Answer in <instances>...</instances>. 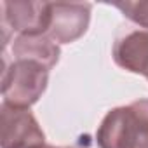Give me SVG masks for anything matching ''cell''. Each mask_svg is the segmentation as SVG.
Masks as SVG:
<instances>
[{"label": "cell", "mask_w": 148, "mask_h": 148, "mask_svg": "<svg viewBox=\"0 0 148 148\" xmlns=\"http://www.w3.org/2000/svg\"><path fill=\"white\" fill-rule=\"evenodd\" d=\"M99 148H148V98L112 108L96 131Z\"/></svg>", "instance_id": "6da1fadb"}, {"label": "cell", "mask_w": 148, "mask_h": 148, "mask_svg": "<svg viewBox=\"0 0 148 148\" xmlns=\"http://www.w3.org/2000/svg\"><path fill=\"white\" fill-rule=\"evenodd\" d=\"M2 56V103L16 108H30L45 92L51 70L32 59H16L7 54Z\"/></svg>", "instance_id": "7a4b0ae2"}, {"label": "cell", "mask_w": 148, "mask_h": 148, "mask_svg": "<svg viewBox=\"0 0 148 148\" xmlns=\"http://www.w3.org/2000/svg\"><path fill=\"white\" fill-rule=\"evenodd\" d=\"M49 19V2L14 0L0 2V26H2V51L11 45V37L45 35Z\"/></svg>", "instance_id": "3957f363"}, {"label": "cell", "mask_w": 148, "mask_h": 148, "mask_svg": "<svg viewBox=\"0 0 148 148\" xmlns=\"http://www.w3.org/2000/svg\"><path fill=\"white\" fill-rule=\"evenodd\" d=\"M91 12L89 2H49L45 35L58 45L75 42L87 32Z\"/></svg>", "instance_id": "277c9868"}, {"label": "cell", "mask_w": 148, "mask_h": 148, "mask_svg": "<svg viewBox=\"0 0 148 148\" xmlns=\"http://www.w3.org/2000/svg\"><path fill=\"white\" fill-rule=\"evenodd\" d=\"M2 148H32L45 143V134L30 108H16L2 103Z\"/></svg>", "instance_id": "5b68a950"}, {"label": "cell", "mask_w": 148, "mask_h": 148, "mask_svg": "<svg viewBox=\"0 0 148 148\" xmlns=\"http://www.w3.org/2000/svg\"><path fill=\"white\" fill-rule=\"evenodd\" d=\"M112 58L115 64L148 80V30L127 26L115 37Z\"/></svg>", "instance_id": "8992f818"}, {"label": "cell", "mask_w": 148, "mask_h": 148, "mask_svg": "<svg viewBox=\"0 0 148 148\" xmlns=\"http://www.w3.org/2000/svg\"><path fill=\"white\" fill-rule=\"evenodd\" d=\"M2 54L16 59H32L44 64L47 70H52L59 61L61 49L47 35H18Z\"/></svg>", "instance_id": "52a82bcc"}, {"label": "cell", "mask_w": 148, "mask_h": 148, "mask_svg": "<svg viewBox=\"0 0 148 148\" xmlns=\"http://www.w3.org/2000/svg\"><path fill=\"white\" fill-rule=\"evenodd\" d=\"M115 9H119L122 12L124 18H127L129 21H132L138 28L148 30V0H139V2H113L110 4Z\"/></svg>", "instance_id": "ba28073f"}, {"label": "cell", "mask_w": 148, "mask_h": 148, "mask_svg": "<svg viewBox=\"0 0 148 148\" xmlns=\"http://www.w3.org/2000/svg\"><path fill=\"white\" fill-rule=\"evenodd\" d=\"M32 148H64V146H52V145L44 143V145H37V146H32Z\"/></svg>", "instance_id": "9c48e42d"}]
</instances>
